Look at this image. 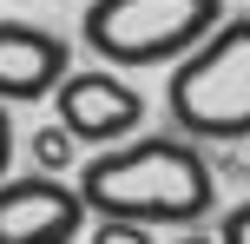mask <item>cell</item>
Here are the masks:
<instances>
[{
	"mask_svg": "<svg viewBox=\"0 0 250 244\" xmlns=\"http://www.w3.org/2000/svg\"><path fill=\"white\" fill-rule=\"evenodd\" d=\"M92 224L79 178L53 172H13L0 178V244H73Z\"/></svg>",
	"mask_w": 250,
	"mask_h": 244,
	"instance_id": "cell-4",
	"label": "cell"
},
{
	"mask_svg": "<svg viewBox=\"0 0 250 244\" xmlns=\"http://www.w3.org/2000/svg\"><path fill=\"white\" fill-rule=\"evenodd\" d=\"M165 106L185 139H250V13L224 20L198 53L171 66Z\"/></svg>",
	"mask_w": 250,
	"mask_h": 244,
	"instance_id": "cell-3",
	"label": "cell"
},
{
	"mask_svg": "<svg viewBox=\"0 0 250 244\" xmlns=\"http://www.w3.org/2000/svg\"><path fill=\"white\" fill-rule=\"evenodd\" d=\"M171 244H224V238H204V231H178Z\"/></svg>",
	"mask_w": 250,
	"mask_h": 244,
	"instance_id": "cell-11",
	"label": "cell"
},
{
	"mask_svg": "<svg viewBox=\"0 0 250 244\" xmlns=\"http://www.w3.org/2000/svg\"><path fill=\"white\" fill-rule=\"evenodd\" d=\"M92 244H151V224H132V218H99V224H92Z\"/></svg>",
	"mask_w": 250,
	"mask_h": 244,
	"instance_id": "cell-8",
	"label": "cell"
},
{
	"mask_svg": "<svg viewBox=\"0 0 250 244\" xmlns=\"http://www.w3.org/2000/svg\"><path fill=\"white\" fill-rule=\"evenodd\" d=\"M86 192L92 218H132V224H171V231H198L217 211V172L185 132H145V139L105 145L99 158L73 172Z\"/></svg>",
	"mask_w": 250,
	"mask_h": 244,
	"instance_id": "cell-1",
	"label": "cell"
},
{
	"mask_svg": "<svg viewBox=\"0 0 250 244\" xmlns=\"http://www.w3.org/2000/svg\"><path fill=\"white\" fill-rule=\"evenodd\" d=\"M0 178H13V112L0 106Z\"/></svg>",
	"mask_w": 250,
	"mask_h": 244,
	"instance_id": "cell-10",
	"label": "cell"
},
{
	"mask_svg": "<svg viewBox=\"0 0 250 244\" xmlns=\"http://www.w3.org/2000/svg\"><path fill=\"white\" fill-rule=\"evenodd\" d=\"M66 73H73V46H66L53 26H33V20H0V106H33V99H53Z\"/></svg>",
	"mask_w": 250,
	"mask_h": 244,
	"instance_id": "cell-6",
	"label": "cell"
},
{
	"mask_svg": "<svg viewBox=\"0 0 250 244\" xmlns=\"http://www.w3.org/2000/svg\"><path fill=\"white\" fill-rule=\"evenodd\" d=\"M46 106H53V119H60L79 145H99V152H105V145L138 139V119H145V99L125 86L112 66H86V73L73 66Z\"/></svg>",
	"mask_w": 250,
	"mask_h": 244,
	"instance_id": "cell-5",
	"label": "cell"
},
{
	"mask_svg": "<svg viewBox=\"0 0 250 244\" xmlns=\"http://www.w3.org/2000/svg\"><path fill=\"white\" fill-rule=\"evenodd\" d=\"M217 238H224V244H250V205H230L224 224H217Z\"/></svg>",
	"mask_w": 250,
	"mask_h": 244,
	"instance_id": "cell-9",
	"label": "cell"
},
{
	"mask_svg": "<svg viewBox=\"0 0 250 244\" xmlns=\"http://www.w3.org/2000/svg\"><path fill=\"white\" fill-rule=\"evenodd\" d=\"M26 152H33V172H53V178H66V172H79L86 158H79V139L53 119V126H40L33 139H26Z\"/></svg>",
	"mask_w": 250,
	"mask_h": 244,
	"instance_id": "cell-7",
	"label": "cell"
},
{
	"mask_svg": "<svg viewBox=\"0 0 250 244\" xmlns=\"http://www.w3.org/2000/svg\"><path fill=\"white\" fill-rule=\"evenodd\" d=\"M224 0H86L79 40L105 66H178L224 26Z\"/></svg>",
	"mask_w": 250,
	"mask_h": 244,
	"instance_id": "cell-2",
	"label": "cell"
}]
</instances>
